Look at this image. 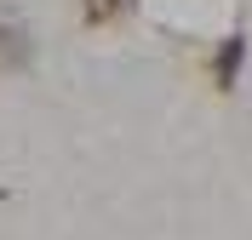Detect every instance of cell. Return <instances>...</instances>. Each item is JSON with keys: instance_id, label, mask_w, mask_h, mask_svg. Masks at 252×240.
Returning a JSON list of instances; mask_svg holds the SVG:
<instances>
[{"instance_id": "obj_1", "label": "cell", "mask_w": 252, "mask_h": 240, "mask_svg": "<svg viewBox=\"0 0 252 240\" xmlns=\"http://www.w3.org/2000/svg\"><path fill=\"white\" fill-rule=\"evenodd\" d=\"M235 69H241V40H229V46L218 52V80H223V86L235 80Z\"/></svg>"}]
</instances>
